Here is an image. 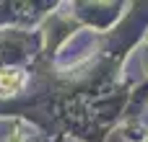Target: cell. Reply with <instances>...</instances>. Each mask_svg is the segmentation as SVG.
Returning <instances> with one entry per match:
<instances>
[{
  "label": "cell",
  "mask_w": 148,
  "mask_h": 142,
  "mask_svg": "<svg viewBox=\"0 0 148 142\" xmlns=\"http://www.w3.org/2000/svg\"><path fill=\"white\" fill-rule=\"evenodd\" d=\"M23 85V75L18 70H0V96H10Z\"/></svg>",
  "instance_id": "obj_1"
}]
</instances>
